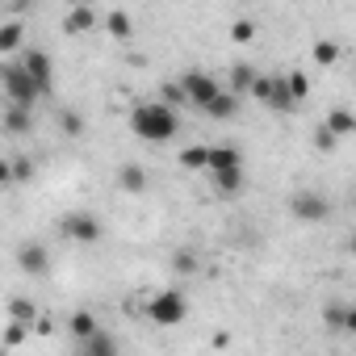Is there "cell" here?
Segmentation results:
<instances>
[{"label": "cell", "instance_id": "1", "mask_svg": "<svg viewBox=\"0 0 356 356\" xmlns=\"http://www.w3.org/2000/svg\"><path fill=\"white\" fill-rule=\"evenodd\" d=\"M130 130L143 143H172L181 134V118H176V109H168L163 101H143V105L130 109Z\"/></svg>", "mask_w": 356, "mask_h": 356}, {"label": "cell", "instance_id": "2", "mask_svg": "<svg viewBox=\"0 0 356 356\" xmlns=\"http://www.w3.org/2000/svg\"><path fill=\"white\" fill-rule=\"evenodd\" d=\"M210 181H214V189H218V193H227V197H235V193L243 189V151H239V147H231V143L214 147V159H210Z\"/></svg>", "mask_w": 356, "mask_h": 356}, {"label": "cell", "instance_id": "3", "mask_svg": "<svg viewBox=\"0 0 356 356\" xmlns=\"http://www.w3.org/2000/svg\"><path fill=\"white\" fill-rule=\"evenodd\" d=\"M0 88H5V101L9 105H17V109H34V101H42L47 92H42V84L22 67V63H5L0 67Z\"/></svg>", "mask_w": 356, "mask_h": 356}, {"label": "cell", "instance_id": "4", "mask_svg": "<svg viewBox=\"0 0 356 356\" xmlns=\"http://www.w3.org/2000/svg\"><path fill=\"white\" fill-rule=\"evenodd\" d=\"M252 97H256L264 109H273V113H293V109H298V101H293V92H289V80H285V72H268V76H260V80H256V88H252Z\"/></svg>", "mask_w": 356, "mask_h": 356}, {"label": "cell", "instance_id": "5", "mask_svg": "<svg viewBox=\"0 0 356 356\" xmlns=\"http://www.w3.org/2000/svg\"><path fill=\"white\" fill-rule=\"evenodd\" d=\"M185 314H189V302H185L181 289H159L147 302V318L155 327H176V323H185Z\"/></svg>", "mask_w": 356, "mask_h": 356}, {"label": "cell", "instance_id": "6", "mask_svg": "<svg viewBox=\"0 0 356 356\" xmlns=\"http://www.w3.org/2000/svg\"><path fill=\"white\" fill-rule=\"evenodd\" d=\"M181 84H185V92H189V105H197L202 113H206L222 92H227L210 72H185V76H181Z\"/></svg>", "mask_w": 356, "mask_h": 356}, {"label": "cell", "instance_id": "7", "mask_svg": "<svg viewBox=\"0 0 356 356\" xmlns=\"http://www.w3.org/2000/svg\"><path fill=\"white\" fill-rule=\"evenodd\" d=\"M59 231H63L72 243H101V235H105L101 218H97V214H84V210H76V214H63Z\"/></svg>", "mask_w": 356, "mask_h": 356}, {"label": "cell", "instance_id": "8", "mask_svg": "<svg viewBox=\"0 0 356 356\" xmlns=\"http://www.w3.org/2000/svg\"><path fill=\"white\" fill-rule=\"evenodd\" d=\"M289 214H293L298 222H323V218L331 214V202H327L323 193H314V189H298V193L289 197Z\"/></svg>", "mask_w": 356, "mask_h": 356}, {"label": "cell", "instance_id": "9", "mask_svg": "<svg viewBox=\"0 0 356 356\" xmlns=\"http://www.w3.org/2000/svg\"><path fill=\"white\" fill-rule=\"evenodd\" d=\"M22 67L42 84V92H51V84H55V59H51L47 51H34V47H30V51L22 55Z\"/></svg>", "mask_w": 356, "mask_h": 356}, {"label": "cell", "instance_id": "10", "mask_svg": "<svg viewBox=\"0 0 356 356\" xmlns=\"http://www.w3.org/2000/svg\"><path fill=\"white\" fill-rule=\"evenodd\" d=\"M17 264L30 273V277H47L51 273V252L42 243H22L17 248Z\"/></svg>", "mask_w": 356, "mask_h": 356}, {"label": "cell", "instance_id": "11", "mask_svg": "<svg viewBox=\"0 0 356 356\" xmlns=\"http://www.w3.org/2000/svg\"><path fill=\"white\" fill-rule=\"evenodd\" d=\"M97 26V9L92 5H72L63 13V34H88Z\"/></svg>", "mask_w": 356, "mask_h": 356}, {"label": "cell", "instance_id": "12", "mask_svg": "<svg viewBox=\"0 0 356 356\" xmlns=\"http://www.w3.org/2000/svg\"><path fill=\"white\" fill-rule=\"evenodd\" d=\"M210 159H214V147H206V143H193V147L181 151V168L185 172H210Z\"/></svg>", "mask_w": 356, "mask_h": 356}, {"label": "cell", "instance_id": "13", "mask_svg": "<svg viewBox=\"0 0 356 356\" xmlns=\"http://www.w3.org/2000/svg\"><path fill=\"white\" fill-rule=\"evenodd\" d=\"M76 356H122V352H118V339L101 327L88 343H80V348H76Z\"/></svg>", "mask_w": 356, "mask_h": 356}, {"label": "cell", "instance_id": "14", "mask_svg": "<svg viewBox=\"0 0 356 356\" xmlns=\"http://www.w3.org/2000/svg\"><path fill=\"white\" fill-rule=\"evenodd\" d=\"M97 331H101V323H97V318H92L88 310H80V314H72V323H67V335H72L76 343H88V339H92Z\"/></svg>", "mask_w": 356, "mask_h": 356}, {"label": "cell", "instance_id": "15", "mask_svg": "<svg viewBox=\"0 0 356 356\" xmlns=\"http://www.w3.org/2000/svg\"><path fill=\"white\" fill-rule=\"evenodd\" d=\"M256 80H260V72H256L252 63H235V67H231V92H235V97L252 92V88H256Z\"/></svg>", "mask_w": 356, "mask_h": 356}, {"label": "cell", "instance_id": "16", "mask_svg": "<svg viewBox=\"0 0 356 356\" xmlns=\"http://www.w3.org/2000/svg\"><path fill=\"white\" fill-rule=\"evenodd\" d=\"M323 126H327L335 138H348V134H356V113H352V109H331Z\"/></svg>", "mask_w": 356, "mask_h": 356}, {"label": "cell", "instance_id": "17", "mask_svg": "<svg viewBox=\"0 0 356 356\" xmlns=\"http://www.w3.org/2000/svg\"><path fill=\"white\" fill-rule=\"evenodd\" d=\"M118 185H122L126 193H143V189H147V172H143L138 163H122V168H118Z\"/></svg>", "mask_w": 356, "mask_h": 356}, {"label": "cell", "instance_id": "18", "mask_svg": "<svg viewBox=\"0 0 356 356\" xmlns=\"http://www.w3.org/2000/svg\"><path fill=\"white\" fill-rule=\"evenodd\" d=\"M5 130L9 134H30L34 130V113L30 109H17V105H5Z\"/></svg>", "mask_w": 356, "mask_h": 356}, {"label": "cell", "instance_id": "19", "mask_svg": "<svg viewBox=\"0 0 356 356\" xmlns=\"http://www.w3.org/2000/svg\"><path fill=\"white\" fill-rule=\"evenodd\" d=\"M105 30H109L118 42H126V38L134 34V22H130V13H126V9H113V13H105Z\"/></svg>", "mask_w": 356, "mask_h": 356}, {"label": "cell", "instance_id": "20", "mask_svg": "<svg viewBox=\"0 0 356 356\" xmlns=\"http://www.w3.org/2000/svg\"><path fill=\"white\" fill-rule=\"evenodd\" d=\"M159 101H163L168 109H181V105H189V92H185L181 80H163V84H159Z\"/></svg>", "mask_w": 356, "mask_h": 356}, {"label": "cell", "instance_id": "21", "mask_svg": "<svg viewBox=\"0 0 356 356\" xmlns=\"http://www.w3.org/2000/svg\"><path fill=\"white\" fill-rule=\"evenodd\" d=\"M22 26L17 22H0V55H13L17 47H22Z\"/></svg>", "mask_w": 356, "mask_h": 356}, {"label": "cell", "instance_id": "22", "mask_svg": "<svg viewBox=\"0 0 356 356\" xmlns=\"http://www.w3.org/2000/svg\"><path fill=\"white\" fill-rule=\"evenodd\" d=\"M206 113H210V118H218V122H227V118H235V113H239V97H235V92H222Z\"/></svg>", "mask_w": 356, "mask_h": 356}, {"label": "cell", "instance_id": "23", "mask_svg": "<svg viewBox=\"0 0 356 356\" xmlns=\"http://www.w3.org/2000/svg\"><path fill=\"white\" fill-rule=\"evenodd\" d=\"M9 318H17V323H30V327H34V323H38V306H34L30 298H13V302H9Z\"/></svg>", "mask_w": 356, "mask_h": 356}, {"label": "cell", "instance_id": "24", "mask_svg": "<svg viewBox=\"0 0 356 356\" xmlns=\"http://www.w3.org/2000/svg\"><path fill=\"white\" fill-rule=\"evenodd\" d=\"M202 268V260H197V252H189V248H181L172 256V273H181V277H193Z\"/></svg>", "mask_w": 356, "mask_h": 356}, {"label": "cell", "instance_id": "25", "mask_svg": "<svg viewBox=\"0 0 356 356\" xmlns=\"http://www.w3.org/2000/svg\"><path fill=\"white\" fill-rule=\"evenodd\" d=\"M335 59H339V47H335L331 38H318V42H314V63H318V67H331Z\"/></svg>", "mask_w": 356, "mask_h": 356}, {"label": "cell", "instance_id": "26", "mask_svg": "<svg viewBox=\"0 0 356 356\" xmlns=\"http://www.w3.org/2000/svg\"><path fill=\"white\" fill-rule=\"evenodd\" d=\"M59 130H63L67 138H80V134H84V118H80L76 109H63V113H59Z\"/></svg>", "mask_w": 356, "mask_h": 356}, {"label": "cell", "instance_id": "27", "mask_svg": "<svg viewBox=\"0 0 356 356\" xmlns=\"http://www.w3.org/2000/svg\"><path fill=\"white\" fill-rule=\"evenodd\" d=\"M323 323L335 327V331H343V323H348V302H331V306L323 310Z\"/></svg>", "mask_w": 356, "mask_h": 356}, {"label": "cell", "instance_id": "28", "mask_svg": "<svg viewBox=\"0 0 356 356\" xmlns=\"http://www.w3.org/2000/svg\"><path fill=\"white\" fill-rule=\"evenodd\" d=\"M30 331H34L30 323H17V318H9V327H5V343H9V348H22Z\"/></svg>", "mask_w": 356, "mask_h": 356}, {"label": "cell", "instance_id": "29", "mask_svg": "<svg viewBox=\"0 0 356 356\" xmlns=\"http://www.w3.org/2000/svg\"><path fill=\"white\" fill-rule=\"evenodd\" d=\"M285 80H289V92H293V101L302 105V101L310 97V80H306L302 72H285Z\"/></svg>", "mask_w": 356, "mask_h": 356}, {"label": "cell", "instance_id": "30", "mask_svg": "<svg viewBox=\"0 0 356 356\" xmlns=\"http://www.w3.org/2000/svg\"><path fill=\"white\" fill-rule=\"evenodd\" d=\"M252 38H256V26H252L248 17L231 22V42H252Z\"/></svg>", "mask_w": 356, "mask_h": 356}, {"label": "cell", "instance_id": "31", "mask_svg": "<svg viewBox=\"0 0 356 356\" xmlns=\"http://www.w3.org/2000/svg\"><path fill=\"white\" fill-rule=\"evenodd\" d=\"M314 147H318V151H331V147H335V134H331L327 126H318V130H314Z\"/></svg>", "mask_w": 356, "mask_h": 356}, {"label": "cell", "instance_id": "32", "mask_svg": "<svg viewBox=\"0 0 356 356\" xmlns=\"http://www.w3.org/2000/svg\"><path fill=\"white\" fill-rule=\"evenodd\" d=\"M343 335H356V302H348V323H343Z\"/></svg>", "mask_w": 356, "mask_h": 356}, {"label": "cell", "instance_id": "33", "mask_svg": "<svg viewBox=\"0 0 356 356\" xmlns=\"http://www.w3.org/2000/svg\"><path fill=\"white\" fill-rule=\"evenodd\" d=\"M348 248H352V256H356V235H352V243H348Z\"/></svg>", "mask_w": 356, "mask_h": 356}]
</instances>
